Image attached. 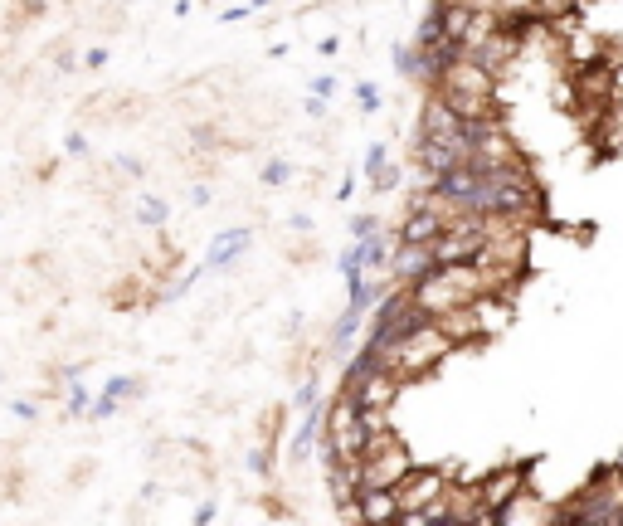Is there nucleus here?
Returning a JSON list of instances; mask_svg holds the SVG:
<instances>
[{
  "label": "nucleus",
  "instance_id": "6ab92c4d",
  "mask_svg": "<svg viewBox=\"0 0 623 526\" xmlns=\"http://www.w3.org/2000/svg\"><path fill=\"white\" fill-rule=\"evenodd\" d=\"M263 181H268V186H283V181H288V166H283V161L263 166Z\"/></svg>",
  "mask_w": 623,
  "mask_h": 526
},
{
  "label": "nucleus",
  "instance_id": "f8f14e48",
  "mask_svg": "<svg viewBox=\"0 0 623 526\" xmlns=\"http://www.w3.org/2000/svg\"><path fill=\"white\" fill-rule=\"evenodd\" d=\"M361 322H366V307H356V302H351V307H346V312L336 317V327H331V346L341 351L346 341L356 337V327H361Z\"/></svg>",
  "mask_w": 623,
  "mask_h": 526
},
{
  "label": "nucleus",
  "instance_id": "4468645a",
  "mask_svg": "<svg viewBox=\"0 0 623 526\" xmlns=\"http://www.w3.org/2000/svg\"><path fill=\"white\" fill-rule=\"evenodd\" d=\"M341 273H346V288L366 283V239H356V244L341 254Z\"/></svg>",
  "mask_w": 623,
  "mask_h": 526
},
{
  "label": "nucleus",
  "instance_id": "f257e3e1",
  "mask_svg": "<svg viewBox=\"0 0 623 526\" xmlns=\"http://www.w3.org/2000/svg\"><path fill=\"white\" fill-rule=\"evenodd\" d=\"M477 293H492L487 273L477 263H434L419 283H409V298L424 317H443L453 307H468Z\"/></svg>",
  "mask_w": 623,
  "mask_h": 526
},
{
  "label": "nucleus",
  "instance_id": "f3484780",
  "mask_svg": "<svg viewBox=\"0 0 623 526\" xmlns=\"http://www.w3.org/2000/svg\"><path fill=\"white\" fill-rule=\"evenodd\" d=\"M142 220H147V225H161V220H166V205H161V200H142Z\"/></svg>",
  "mask_w": 623,
  "mask_h": 526
},
{
  "label": "nucleus",
  "instance_id": "9b49d317",
  "mask_svg": "<svg viewBox=\"0 0 623 526\" xmlns=\"http://www.w3.org/2000/svg\"><path fill=\"white\" fill-rule=\"evenodd\" d=\"M249 239H254L249 229H224L220 239L210 244V268H224V263H234L239 254H244V249H249Z\"/></svg>",
  "mask_w": 623,
  "mask_h": 526
},
{
  "label": "nucleus",
  "instance_id": "39448f33",
  "mask_svg": "<svg viewBox=\"0 0 623 526\" xmlns=\"http://www.w3.org/2000/svg\"><path fill=\"white\" fill-rule=\"evenodd\" d=\"M443 483H448V473H439V468H409L400 483H395L400 512H419V507L439 502V497H443Z\"/></svg>",
  "mask_w": 623,
  "mask_h": 526
},
{
  "label": "nucleus",
  "instance_id": "0eeeda50",
  "mask_svg": "<svg viewBox=\"0 0 623 526\" xmlns=\"http://www.w3.org/2000/svg\"><path fill=\"white\" fill-rule=\"evenodd\" d=\"M404 380L390 371V366H380V371H370V376H361L356 385H351V395H356V405L361 410H390L395 400H400Z\"/></svg>",
  "mask_w": 623,
  "mask_h": 526
},
{
  "label": "nucleus",
  "instance_id": "412c9836",
  "mask_svg": "<svg viewBox=\"0 0 623 526\" xmlns=\"http://www.w3.org/2000/svg\"><path fill=\"white\" fill-rule=\"evenodd\" d=\"M356 98H361V108H366V113H375V108H380V93H375L370 83H361V88H356Z\"/></svg>",
  "mask_w": 623,
  "mask_h": 526
},
{
  "label": "nucleus",
  "instance_id": "20e7f679",
  "mask_svg": "<svg viewBox=\"0 0 623 526\" xmlns=\"http://www.w3.org/2000/svg\"><path fill=\"white\" fill-rule=\"evenodd\" d=\"M322 444H327L331 463L361 458V449H366V424H361V405H356L351 390H341V395L331 400L327 419H322Z\"/></svg>",
  "mask_w": 623,
  "mask_h": 526
},
{
  "label": "nucleus",
  "instance_id": "6e6552de",
  "mask_svg": "<svg viewBox=\"0 0 623 526\" xmlns=\"http://www.w3.org/2000/svg\"><path fill=\"white\" fill-rule=\"evenodd\" d=\"M341 517H361L370 526H385L400 517V497H395V488H361L351 507H341Z\"/></svg>",
  "mask_w": 623,
  "mask_h": 526
},
{
  "label": "nucleus",
  "instance_id": "7ed1b4c3",
  "mask_svg": "<svg viewBox=\"0 0 623 526\" xmlns=\"http://www.w3.org/2000/svg\"><path fill=\"white\" fill-rule=\"evenodd\" d=\"M453 351H458L453 337L443 332L434 317H429V322H419L414 332H404L400 341H390V346H385V366H390L400 380H419V376H429L439 361H448Z\"/></svg>",
  "mask_w": 623,
  "mask_h": 526
},
{
  "label": "nucleus",
  "instance_id": "423d86ee",
  "mask_svg": "<svg viewBox=\"0 0 623 526\" xmlns=\"http://www.w3.org/2000/svg\"><path fill=\"white\" fill-rule=\"evenodd\" d=\"M526 488V463H512V468H497V473H487L482 483H477V507H487V512H502L507 502H512L516 492Z\"/></svg>",
  "mask_w": 623,
  "mask_h": 526
},
{
  "label": "nucleus",
  "instance_id": "4be33fe9",
  "mask_svg": "<svg viewBox=\"0 0 623 526\" xmlns=\"http://www.w3.org/2000/svg\"><path fill=\"white\" fill-rule=\"evenodd\" d=\"M64 147H69V156H88V142H83L78 132H74V137H69V142H64Z\"/></svg>",
  "mask_w": 623,
  "mask_h": 526
},
{
  "label": "nucleus",
  "instance_id": "2eb2a0df",
  "mask_svg": "<svg viewBox=\"0 0 623 526\" xmlns=\"http://www.w3.org/2000/svg\"><path fill=\"white\" fill-rule=\"evenodd\" d=\"M400 69H404V74H414V78H424V49H404Z\"/></svg>",
  "mask_w": 623,
  "mask_h": 526
},
{
  "label": "nucleus",
  "instance_id": "ddd939ff",
  "mask_svg": "<svg viewBox=\"0 0 623 526\" xmlns=\"http://www.w3.org/2000/svg\"><path fill=\"white\" fill-rule=\"evenodd\" d=\"M443 0H434L429 5V15L419 20V49H434V44H443Z\"/></svg>",
  "mask_w": 623,
  "mask_h": 526
},
{
  "label": "nucleus",
  "instance_id": "f03ea898",
  "mask_svg": "<svg viewBox=\"0 0 623 526\" xmlns=\"http://www.w3.org/2000/svg\"><path fill=\"white\" fill-rule=\"evenodd\" d=\"M434 93H439L458 117H502L497 113V74H487L468 54L453 59V64L434 78Z\"/></svg>",
  "mask_w": 623,
  "mask_h": 526
},
{
  "label": "nucleus",
  "instance_id": "aec40b11",
  "mask_svg": "<svg viewBox=\"0 0 623 526\" xmlns=\"http://www.w3.org/2000/svg\"><path fill=\"white\" fill-rule=\"evenodd\" d=\"M375 215H361V220H356V225H351V239H370V234H375Z\"/></svg>",
  "mask_w": 623,
  "mask_h": 526
},
{
  "label": "nucleus",
  "instance_id": "a211bd4d",
  "mask_svg": "<svg viewBox=\"0 0 623 526\" xmlns=\"http://www.w3.org/2000/svg\"><path fill=\"white\" fill-rule=\"evenodd\" d=\"M380 171H385V147H370V156H366V176L375 181Z\"/></svg>",
  "mask_w": 623,
  "mask_h": 526
},
{
  "label": "nucleus",
  "instance_id": "9d476101",
  "mask_svg": "<svg viewBox=\"0 0 623 526\" xmlns=\"http://www.w3.org/2000/svg\"><path fill=\"white\" fill-rule=\"evenodd\" d=\"M356 492H361V468H356V458L331 463V497H336L341 507H351V502H356Z\"/></svg>",
  "mask_w": 623,
  "mask_h": 526
},
{
  "label": "nucleus",
  "instance_id": "1a4fd4ad",
  "mask_svg": "<svg viewBox=\"0 0 623 526\" xmlns=\"http://www.w3.org/2000/svg\"><path fill=\"white\" fill-rule=\"evenodd\" d=\"M429 268H434V249H429V244H395V263H390V273L400 278L404 288L419 283Z\"/></svg>",
  "mask_w": 623,
  "mask_h": 526
},
{
  "label": "nucleus",
  "instance_id": "dca6fc26",
  "mask_svg": "<svg viewBox=\"0 0 623 526\" xmlns=\"http://www.w3.org/2000/svg\"><path fill=\"white\" fill-rule=\"evenodd\" d=\"M137 390H142V385H137V380H127V376L108 380V395H112V400H127V395H137Z\"/></svg>",
  "mask_w": 623,
  "mask_h": 526
}]
</instances>
